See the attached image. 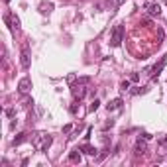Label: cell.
Listing matches in <instances>:
<instances>
[{"label": "cell", "mask_w": 167, "mask_h": 167, "mask_svg": "<svg viewBox=\"0 0 167 167\" xmlns=\"http://www.w3.org/2000/svg\"><path fill=\"white\" fill-rule=\"evenodd\" d=\"M71 128H73L71 124H67V126H63V132H65V134H69V132H71Z\"/></svg>", "instance_id": "d6986e66"}, {"label": "cell", "mask_w": 167, "mask_h": 167, "mask_svg": "<svg viewBox=\"0 0 167 167\" xmlns=\"http://www.w3.org/2000/svg\"><path fill=\"white\" fill-rule=\"evenodd\" d=\"M130 89V81H122V85H120V91H128Z\"/></svg>", "instance_id": "5bb4252c"}, {"label": "cell", "mask_w": 167, "mask_h": 167, "mask_svg": "<svg viewBox=\"0 0 167 167\" xmlns=\"http://www.w3.org/2000/svg\"><path fill=\"white\" fill-rule=\"evenodd\" d=\"M26 140H28V138H26V134H18V136L14 138V142H12V143H14V146H20V143H24Z\"/></svg>", "instance_id": "7c38bea8"}, {"label": "cell", "mask_w": 167, "mask_h": 167, "mask_svg": "<svg viewBox=\"0 0 167 167\" xmlns=\"http://www.w3.org/2000/svg\"><path fill=\"white\" fill-rule=\"evenodd\" d=\"M159 146H163V148L167 146V136H165V138H161V140H159Z\"/></svg>", "instance_id": "ffe728a7"}, {"label": "cell", "mask_w": 167, "mask_h": 167, "mask_svg": "<svg viewBox=\"0 0 167 167\" xmlns=\"http://www.w3.org/2000/svg\"><path fill=\"white\" fill-rule=\"evenodd\" d=\"M148 151V146L142 142V138L138 140V143H136V155H143V153Z\"/></svg>", "instance_id": "9c48e42d"}, {"label": "cell", "mask_w": 167, "mask_h": 167, "mask_svg": "<svg viewBox=\"0 0 167 167\" xmlns=\"http://www.w3.org/2000/svg\"><path fill=\"white\" fill-rule=\"evenodd\" d=\"M85 85H86V83H81V81H77V83H73V85H71V95L75 96V100L85 98V95H86Z\"/></svg>", "instance_id": "7a4b0ae2"}, {"label": "cell", "mask_w": 167, "mask_h": 167, "mask_svg": "<svg viewBox=\"0 0 167 167\" xmlns=\"http://www.w3.org/2000/svg\"><path fill=\"white\" fill-rule=\"evenodd\" d=\"M165 63H167V55H165V57H161V61H159V63H155V65L151 67V71H149V77H151V79H157V75L163 71Z\"/></svg>", "instance_id": "5b68a950"}, {"label": "cell", "mask_w": 167, "mask_h": 167, "mask_svg": "<svg viewBox=\"0 0 167 167\" xmlns=\"http://www.w3.org/2000/svg\"><path fill=\"white\" fill-rule=\"evenodd\" d=\"M122 2H124V0H118V4H122Z\"/></svg>", "instance_id": "7402d4cb"}, {"label": "cell", "mask_w": 167, "mask_h": 167, "mask_svg": "<svg viewBox=\"0 0 167 167\" xmlns=\"http://www.w3.org/2000/svg\"><path fill=\"white\" fill-rule=\"evenodd\" d=\"M148 14L149 16H159L161 14V6L159 4H148Z\"/></svg>", "instance_id": "ba28073f"}, {"label": "cell", "mask_w": 167, "mask_h": 167, "mask_svg": "<svg viewBox=\"0 0 167 167\" xmlns=\"http://www.w3.org/2000/svg\"><path fill=\"white\" fill-rule=\"evenodd\" d=\"M53 138L49 136V134H39L38 138H33V146L39 149V151H47V148L51 146Z\"/></svg>", "instance_id": "6da1fadb"}, {"label": "cell", "mask_w": 167, "mask_h": 167, "mask_svg": "<svg viewBox=\"0 0 167 167\" xmlns=\"http://www.w3.org/2000/svg\"><path fill=\"white\" fill-rule=\"evenodd\" d=\"M20 63H22V67H24V69H30V49H28V45H22Z\"/></svg>", "instance_id": "8992f818"}, {"label": "cell", "mask_w": 167, "mask_h": 167, "mask_svg": "<svg viewBox=\"0 0 167 167\" xmlns=\"http://www.w3.org/2000/svg\"><path fill=\"white\" fill-rule=\"evenodd\" d=\"M132 92H134V95H140V92H146V89H140V86H136Z\"/></svg>", "instance_id": "e0dca14e"}, {"label": "cell", "mask_w": 167, "mask_h": 167, "mask_svg": "<svg viewBox=\"0 0 167 167\" xmlns=\"http://www.w3.org/2000/svg\"><path fill=\"white\" fill-rule=\"evenodd\" d=\"M69 112H71V114H77V112H79V106H77V104H71Z\"/></svg>", "instance_id": "2e32d148"}, {"label": "cell", "mask_w": 167, "mask_h": 167, "mask_svg": "<svg viewBox=\"0 0 167 167\" xmlns=\"http://www.w3.org/2000/svg\"><path fill=\"white\" fill-rule=\"evenodd\" d=\"M122 35H124V28L122 26H116L112 30V35H110V45L112 47H118L120 43H122Z\"/></svg>", "instance_id": "3957f363"}, {"label": "cell", "mask_w": 167, "mask_h": 167, "mask_svg": "<svg viewBox=\"0 0 167 167\" xmlns=\"http://www.w3.org/2000/svg\"><path fill=\"white\" fill-rule=\"evenodd\" d=\"M161 39H163V32L159 30V33H157V43H161Z\"/></svg>", "instance_id": "44dd1931"}, {"label": "cell", "mask_w": 167, "mask_h": 167, "mask_svg": "<svg viewBox=\"0 0 167 167\" xmlns=\"http://www.w3.org/2000/svg\"><path fill=\"white\" fill-rule=\"evenodd\" d=\"M122 98H114V100H110L108 104H106V108H108V112H112V110H120L122 108Z\"/></svg>", "instance_id": "52a82bcc"}, {"label": "cell", "mask_w": 167, "mask_h": 167, "mask_svg": "<svg viewBox=\"0 0 167 167\" xmlns=\"http://www.w3.org/2000/svg\"><path fill=\"white\" fill-rule=\"evenodd\" d=\"M165 6H167V0H165Z\"/></svg>", "instance_id": "cb8c5ba5"}, {"label": "cell", "mask_w": 167, "mask_h": 167, "mask_svg": "<svg viewBox=\"0 0 167 167\" xmlns=\"http://www.w3.org/2000/svg\"><path fill=\"white\" fill-rule=\"evenodd\" d=\"M81 149L86 153V155H96V148H92L91 143H85V146H81Z\"/></svg>", "instance_id": "30bf717a"}, {"label": "cell", "mask_w": 167, "mask_h": 167, "mask_svg": "<svg viewBox=\"0 0 167 167\" xmlns=\"http://www.w3.org/2000/svg\"><path fill=\"white\" fill-rule=\"evenodd\" d=\"M98 106H100V100H92V104H91V112H95V110H98Z\"/></svg>", "instance_id": "4fadbf2b"}, {"label": "cell", "mask_w": 167, "mask_h": 167, "mask_svg": "<svg viewBox=\"0 0 167 167\" xmlns=\"http://www.w3.org/2000/svg\"><path fill=\"white\" fill-rule=\"evenodd\" d=\"M130 81L138 83V81H140V75H138V73H132V75H130Z\"/></svg>", "instance_id": "9a60e30c"}, {"label": "cell", "mask_w": 167, "mask_h": 167, "mask_svg": "<svg viewBox=\"0 0 167 167\" xmlns=\"http://www.w3.org/2000/svg\"><path fill=\"white\" fill-rule=\"evenodd\" d=\"M4 2H10V0H4Z\"/></svg>", "instance_id": "603a6c76"}, {"label": "cell", "mask_w": 167, "mask_h": 167, "mask_svg": "<svg viewBox=\"0 0 167 167\" xmlns=\"http://www.w3.org/2000/svg\"><path fill=\"white\" fill-rule=\"evenodd\" d=\"M30 89H32V79H30V77L20 79V83H18V92L20 95H28Z\"/></svg>", "instance_id": "277c9868"}, {"label": "cell", "mask_w": 167, "mask_h": 167, "mask_svg": "<svg viewBox=\"0 0 167 167\" xmlns=\"http://www.w3.org/2000/svg\"><path fill=\"white\" fill-rule=\"evenodd\" d=\"M14 114H16V112H14V108H8V110H6V116H10V118H12Z\"/></svg>", "instance_id": "ac0fdd59"}, {"label": "cell", "mask_w": 167, "mask_h": 167, "mask_svg": "<svg viewBox=\"0 0 167 167\" xmlns=\"http://www.w3.org/2000/svg\"><path fill=\"white\" fill-rule=\"evenodd\" d=\"M69 161H71V163H81V153H79V149L69 153Z\"/></svg>", "instance_id": "8fae6325"}]
</instances>
